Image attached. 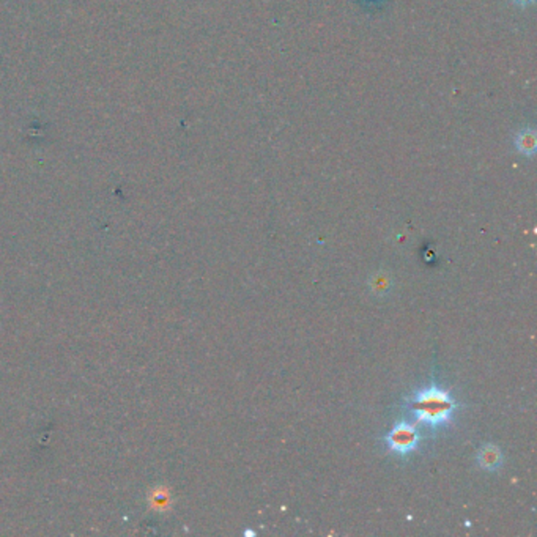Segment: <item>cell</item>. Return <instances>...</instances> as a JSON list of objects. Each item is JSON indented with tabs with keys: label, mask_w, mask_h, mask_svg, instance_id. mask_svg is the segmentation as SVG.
Here are the masks:
<instances>
[{
	"label": "cell",
	"mask_w": 537,
	"mask_h": 537,
	"mask_svg": "<svg viewBox=\"0 0 537 537\" xmlns=\"http://www.w3.org/2000/svg\"><path fill=\"white\" fill-rule=\"evenodd\" d=\"M476 460H478V465L482 470L495 473L505 464V454H502V451L496 445L487 443L481 446L478 452H476Z\"/></svg>",
	"instance_id": "3"
},
{
	"label": "cell",
	"mask_w": 537,
	"mask_h": 537,
	"mask_svg": "<svg viewBox=\"0 0 537 537\" xmlns=\"http://www.w3.org/2000/svg\"><path fill=\"white\" fill-rule=\"evenodd\" d=\"M455 409L457 402L452 394L435 383L419 390L409 400V410L413 416L432 432H438L449 426Z\"/></svg>",
	"instance_id": "1"
},
{
	"label": "cell",
	"mask_w": 537,
	"mask_h": 537,
	"mask_svg": "<svg viewBox=\"0 0 537 537\" xmlns=\"http://www.w3.org/2000/svg\"><path fill=\"white\" fill-rule=\"evenodd\" d=\"M515 147L517 150L523 155H533L536 150V134L534 129H521L515 135Z\"/></svg>",
	"instance_id": "5"
},
{
	"label": "cell",
	"mask_w": 537,
	"mask_h": 537,
	"mask_svg": "<svg viewBox=\"0 0 537 537\" xmlns=\"http://www.w3.org/2000/svg\"><path fill=\"white\" fill-rule=\"evenodd\" d=\"M421 433L416 424L410 421H399L392 426V429L386 433L385 443L390 452L396 454L397 457H406L411 452L416 451L419 445Z\"/></svg>",
	"instance_id": "2"
},
{
	"label": "cell",
	"mask_w": 537,
	"mask_h": 537,
	"mask_svg": "<svg viewBox=\"0 0 537 537\" xmlns=\"http://www.w3.org/2000/svg\"><path fill=\"white\" fill-rule=\"evenodd\" d=\"M514 4H519V5H526V4H531V0H514Z\"/></svg>",
	"instance_id": "6"
},
{
	"label": "cell",
	"mask_w": 537,
	"mask_h": 537,
	"mask_svg": "<svg viewBox=\"0 0 537 537\" xmlns=\"http://www.w3.org/2000/svg\"><path fill=\"white\" fill-rule=\"evenodd\" d=\"M244 534H251V536H254L255 533H254V531H244Z\"/></svg>",
	"instance_id": "7"
},
{
	"label": "cell",
	"mask_w": 537,
	"mask_h": 537,
	"mask_svg": "<svg viewBox=\"0 0 537 537\" xmlns=\"http://www.w3.org/2000/svg\"><path fill=\"white\" fill-rule=\"evenodd\" d=\"M391 289H392V279L387 271H377L375 274H372L369 281V290L373 296L385 298L390 295Z\"/></svg>",
	"instance_id": "4"
}]
</instances>
